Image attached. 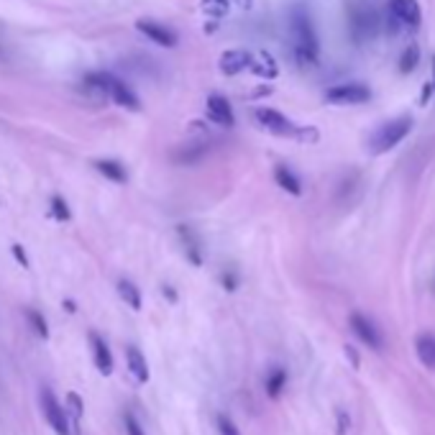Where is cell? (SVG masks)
Returning a JSON list of instances; mask_svg holds the SVG:
<instances>
[{
  "label": "cell",
  "mask_w": 435,
  "mask_h": 435,
  "mask_svg": "<svg viewBox=\"0 0 435 435\" xmlns=\"http://www.w3.org/2000/svg\"><path fill=\"white\" fill-rule=\"evenodd\" d=\"M290 31H292V41H295V56L302 67H315L317 64V34L312 28V21L302 8L292 10L290 19Z\"/></svg>",
  "instance_id": "1"
},
{
  "label": "cell",
  "mask_w": 435,
  "mask_h": 435,
  "mask_svg": "<svg viewBox=\"0 0 435 435\" xmlns=\"http://www.w3.org/2000/svg\"><path fill=\"white\" fill-rule=\"evenodd\" d=\"M410 128H412V118H407V116L384 123L381 128H376V134L372 136V151L374 154H384V151L394 149L410 134Z\"/></svg>",
  "instance_id": "2"
},
{
  "label": "cell",
  "mask_w": 435,
  "mask_h": 435,
  "mask_svg": "<svg viewBox=\"0 0 435 435\" xmlns=\"http://www.w3.org/2000/svg\"><path fill=\"white\" fill-rule=\"evenodd\" d=\"M41 410H44L46 423L52 425L56 435H70V417H67V410L59 405V399L54 397V392L44 387L41 390Z\"/></svg>",
  "instance_id": "3"
},
{
  "label": "cell",
  "mask_w": 435,
  "mask_h": 435,
  "mask_svg": "<svg viewBox=\"0 0 435 435\" xmlns=\"http://www.w3.org/2000/svg\"><path fill=\"white\" fill-rule=\"evenodd\" d=\"M328 103H336V105H359L372 100V90L363 85V82H346V85H336L326 92Z\"/></svg>",
  "instance_id": "4"
},
{
  "label": "cell",
  "mask_w": 435,
  "mask_h": 435,
  "mask_svg": "<svg viewBox=\"0 0 435 435\" xmlns=\"http://www.w3.org/2000/svg\"><path fill=\"white\" fill-rule=\"evenodd\" d=\"M256 120H259V123H262L266 131L277 134V136H297V126H295L292 120L284 118L282 113L272 110V108H259V110H256Z\"/></svg>",
  "instance_id": "5"
},
{
  "label": "cell",
  "mask_w": 435,
  "mask_h": 435,
  "mask_svg": "<svg viewBox=\"0 0 435 435\" xmlns=\"http://www.w3.org/2000/svg\"><path fill=\"white\" fill-rule=\"evenodd\" d=\"M351 330H354L356 338H359L361 343L369 346V348H374V351H379V348H381L379 330H376V326H374V323L366 315H361V312H354V315H351Z\"/></svg>",
  "instance_id": "6"
},
{
  "label": "cell",
  "mask_w": 435,
  "mask_h": 435,
  "mask_svg": "<svg viewBox=\"0 0 435 435\" xmlns=\"http://www.w3.org/2000/svg\"><path fill=\"white\" fill-rule=\"evenodd\" d=\"M90 346H92V361H95V369H98L103 376H110L113 369H116V361H113V354H110L108 343H105L98 333H90Z\"/></svg>",
  "instance_id": "7"
},
{
  "label": "cell",
  "mask_w": 435,
  "mask_h": 435,
  "mask_svg": "<svg viewBox=\"0 0 435 435\" xmlns=\"http://www.w3.org/2000/svg\"><path fill=\"white\" fill-rule=\"evenodd\" d=\"M136 28L141 31V34H144L146 39H151L154 44L167 46V49L177 46V34H174V31H169L167 26H162V23H154V21H138Z\"/></svg>",
  "instance_id": "8"
},
{
  "label": "cell",
  "mask_w": 435,
  "mask_h": 435,
  "mask_svg": "<svg viewBox=\"0 0 435 435\" xmlns=\"http://www.w3.org/2000/svg\"><path fill=\"white\" fill-rule=\"evenodd\" d=\"M251 62H254V56L248 54V52H244V49H231V52H226V54L220 56V72L231 77V74H238V72H244V70H248Z\"/></svg>",
  "instance_id": "9"
},
{
  "label": "cell",
  "mask_w": 435,
  "mask_h": 435,
  "mask_svg": "<svg viewBox=\"0 0 435 435\" xmlns=\"http://www.w3.org/2000/svg\"><path fill=\"white\" fill-rule=\"evenodd\" d=\"M208 118L213 120V123H218V126H226V128H231L236 123L228 100L220 98V95H210L208 98Z\"/></svg>",
  "instance_id": "10"
},
{
  "label": "cell",
  "mask_w": 435,
  "mask_h": 435,
  "mask_svg": "<svg viewBox=\"0 0 435 435\" xmlns=\"http://www.w3.org/2000/svg\"><path fill=\"white\" fill-rule=\"evenodd\" d=\"M110 98L116 100V105H120V108L126 110H134V113H138L141 110V100L136 98V92L128 87L126 82L120 80H110Z\"/></svg>",
  "instance_id": "11"
},
{
  "label": "cell",
  "mask_w": 435,
  "mask_h": 435,
  "mask_svg": "<svg viewBox=\"0 0 435 435\" xmlns=\"http://www.w3.org/2000/svg\"><path fill=\"white\" fill-rule=\"evenodd\" d=\"M126 363H128V372L134 374V379H136L138 384H146V381L151 379L149 361H146V356L141 354V348H136V346H128L126 348Z\"/></svg>",
  "instance_id": "12"
},
{
  "label": "cell",
  "mask_w": 435,
  "mask_h": 435,
  "mask_svg": "<svg viewBox=\"0 0 435 435\" xmlns=\"http://www.w3.org/2000/svg\"><path fill=\"white\" fill-rule=\"evenodd\" d=\"M390 8L394 13V19L407 23V26H417L420 23V3L417 0H390Z\"/></svg>",
  "instance_id": "13"
},
{
  "label": "cell",
  "mask_w": 435,
  "mask_h": 435,
  "mask_svg": "<svg viewBox=\"0 0 435 435\" xmlns=\"http://www.w3.org/2000/svg\"><path fill=\"white\" fill-rule=\"evenodd\" d=\"M415 351H417V359H420V363H423L425 369H430V372H435V336H430V333L417 336Z\"/></svg>",
  "instance_id": "14"
},
{
  "label": "cell",
  "mask_w": 435,
  "mask_h": 435,
  "mask_svg": "<svg viewBox=\"0 0 435 435\" xmlns=\"http://www.w3.org/2000/svg\"><path fill=\"white\" fill-rule=\"evenodd\" d=\"M67 402H64V410H70L67 417H70V423L74 427V435H80V423H82V415H85V402L77 392H67Z\"/></svg>",
  "instance_id": "15"
},
{
  "label": "cell",
  "mask_w": 435,
  "mask_h": 435,
  "mask_svg": "<svg viewBox=\"0 0 435 435\" xmlns=\"http://www.w3.org/2000/svg\"><path fill=\"white\" fill-rule=\"evenodd\" d=\"M95 167H98V172L103 174V177H108L110 182L123 184V182L128 180L126 167H123L120 162H116V159H100V162H95Z\"/></svg>",
  "instance_id": "16"
},
{
  "label": "cell",
  "mask_w": 435,
  "mask_h": 435,
  "mask_svg": "<svg viewBox=\"0 0 435 435\" xmlns=\"http://www.w3.org/2000/svg\"><path fill=\"white\" fill-rule=\"evenodd\" d=\"M284 387H287V372L282 366H274L269 376H266V394H269V399H279Z\"/></svg>",
  "instance_id": "17"
},
{
  "label": "cell",
  "mask_w": 435,
  "mask_h": 435,
  "mask_svg": "<svg viewBox=\"0 0 435 435\" xmlns=\"http://www.w3.org/2000/svg\"><path fill=\"white\" fill-rule=\"evenodd\" d=\"M118 295H120V299L126 302L128 308L136 310V312L141 310V305H144V302H141V290H138V287L134 284V282L120 279V282H118Z\"/></svg>",
  "instance_id": "18"
},
{
  "label": "cell",
  "mask_w": 435,
  "mask_h": 435,
  "mask_svg": "<svg viewBox=\"0 0 435 435\" xmlns=\"http://www.w3.org/2000/svg\"><path fill=\"white\" fill-rule=\"evenodd\" d=\"M274 180H277V184H279L282 190H287L290 195H302V184H299V180L287 167H277L274 169Z\"/></svg>",
  "instance_id": "19"
},
{
  "label": "cell",
  "mask_w": 435,
  "mask_h": 435,
  "mask_svg": "<svg viewBox=\"0 0 435 435\" xmlns=\"http://www.w3.org/2000/svg\"><path fill=\"white\" fill-rule=\"evenodd\" d=\"M259 59H262V62H259V64L251 62V67H248V70H251V72H256L259 77H277V72H279V70H277L274 56L266 54V52H262V54H259Z\"/></svg>",
  "instance_id": "20"
},
{
  "label": "cell",
  "mask_w": 435,
  "mask_h": 435,
  "mask_svg": "<svg viewBox=\"0 0 435 435\" xmlns=\"http://www.w3.org/2000/svg\"><path fill=\"white\" fill-rule=\"evenodd\" d=\"M26 317H28V323H31V328L36 330V336L46 341V338H49V326H46V317L41 315L39 310H31V308L26 310Z\"/></svg>",
  "instance_id": "21"
},
{
  "label": "cell",
  "mask_w": 435,
  "mask_h": 435,
  "mask_svg": "<svg viewBox=\"0 0 435 435\" xmlns=\"http://www.w3.org/2000/svg\"><path fill=\"white\" fill-rule=\"evenodd\" d=\"M417 56H420V52H417V46H415V44L407 46V49L402 52V56H399V70H402L405 74L412 72V70L417 67Z\"/></svg>",
  "instance_id": "22"
},
{
  "label": "cell",
  "mask_w": 435,
  "mask_h": 435,
  "mask_svg": "<svg viewBox=\"0 0 435 435\" xmlns=\"http://www.w3.org/2000/svg\"><path fill=\"white\" fill-rule=\"evenodd\" d=\"M215 427H218V433L220 435H241V430H238L236 423H233L228 415H223V412L215 417Z\"/></svg>",
  "instance_id": "23"
},
{
  "label": "cell",
  "mask_w": 435,
  "mask_h": 435,
  "mask_svg": "<svg viewBox=\"0 0 435 435\" xmlns=\"http://www.w3.org/2000/svg\"><path fill=\"white\" fill-rule=\"evenodd\" d=\"M123 427H126V435H146L144 427H141V423L136 420L134 412H126V417H123Z\"/></svg>",
  "instance_id": "24"
},
{
  "label": "cell",
  "mask_w": 435,
  "mask_h": 435,
  "mask_svg": "<svg viewBox=\"0 0 435 435\" xmlns=\"http://www.w3.org/2000/svg\"><path fill=\"white\" fill-rule=\"evenodd\" d=\"M52 210H54V215L59 218V220H70V208H67V202H64L59 195L52 198Z\"/></svg>",
  "instance_id": "25"
},
{
  "label": "cell",
  "mask_w": 435,
  "mask_h": 435,
  "mask_svg": "<svg viewBox=\"0 0 435 435\" xmlns=\"http://www.w3.org/2000/svg\"><path fill=\"white\" fill-rule=\"evenodd\" d=\"M336 433L338 435H346L348 433V427H351V415H348V412H346V410H338L336 412Z\"/></svg>",
  "instance_id": "26"
},
{
  "label": "cell",
  "mask_w": 435,
  "mask_h": 435,
  "mask_svg": "<svg viewBox=\"0 0 435 435\" xmlns=\"http://www.w3.org/2000/svg\"><path fill=\"white\" fill-rule=\"evenodd\" d=\"M10 251H13V256H16V262H19L23 269H28V256H26V251H23V246L16 244L13 248H10Z\"/></svg>",
  "instance_id": "27"
},
{
  "label": "cell",
  "mask_w": 435,
  "mask_h": 435,
  "mask_svg": "<svg viewBox=\"0 0 435 435\" xmlns=\"http://www.w3.org/2000/svg\"><path fill=\"white\" fill-rule=\"evenodd\" d=\"M223 287H226L228 292H233L238 287V282H236V277L233 274H223Z\"/></svg>",
  "instance_id": "28"
},
{
  "label": "cell",
  "mask_w": 435,
  "mask_h": 435,
  "mask_svg": "<svg viewBox=\"0 0 435 435\" xmlns=\"http://www.w3.org/2000/svg\"><path fill=\"white\" fill-rule=\"evenodd\" d=\"M346 356L351 359V366H354V369H359V356H356V351L351 348V346H346Z\"/></svg>",
  "instance_id": "29"
},
{
  "label": "cell",
  "mask_w": 435,
  "mask_h": 435,
  "mask_svg": "<svg viewBox=\"0 0 435 435\" xmlns=\"http://www.w3.org/2000/svg\"><path fill=\"white\" fill-rule=\"evenodd\" d=\"M164 297H169V302H177V292L172 287H164Z\"/></svg>",
  "instance_id": "30"
},
{
  "label": "cell",
  "mask_w": 435,
  "mask_h": 435,
  "mask_svg": "<svg viewBox=\"0 0 435 435\" xmlns=\"http://www.w3.org/2000/svg\"><path fill=\"white\" fill-rule=\"evenodd\" d=\"M64 308H67V312H74V310H77V305H74L72 299H67V302H64Z\"/></svg>",
  "instance_id": "31"
},
{
  "label": "cell",
  "mask_w": 435,
  "mask_h": 435,
  "mask_svg": "<svg viewBox=\"0 0 435 435\" xmlns=\"http://www.w3.org/2000/svg\"><path fill=\"white\" fill-rule=\"evenodd\" d=\"M433 87H435V56H433Z\"/></svg>",
  "instance_id": "32"
}]
</instances>
